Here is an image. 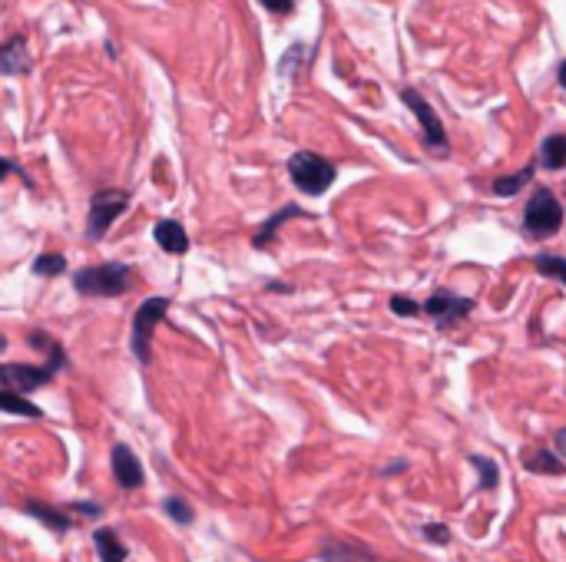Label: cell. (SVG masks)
I'll use <instances>...</instances> for the list:
<instances>
[{"label": "cell", "instance_id": "obj_17", "mask_svg": "<svg viewBox=\"0 0 566 562\" xmlns=\"http://www.w3.org/2000/svg\"><path fill=\"white\" fill-rule=\"evenodd\" d=\"M0 407L7 410V414H17V417H30V420L44 417V410H40L37 404H30L27 394H17V390H10V387L0 390Z\"/></svg>", "mask_w": 566, "mask_h": 562}, {"label": "cell", "instance_id": "obj_12", "mask_svg": "<svg viewBox=\"0 0 566 562\" xmlns=\"http://www.w3.org/2000/svg\"><path fill=\"white\" fill-rule=\"evenodd\" d=\"M24 513H27V517H34V519H40V523H44L46 529H54V533H70V529L76 527L74 519L66 517L64 509H54V507H46V503H37V499H27V503H24Z\"/></svg>", "mask_w": 566, "mask_h": 562}, {"label": "cell", "instance_id": "obj_26", "mask_svg": "<svg viewBox=\"0 0 566 562\" xmlns=\"http://www.w3.org/2000/svg\"><path fill=\"white\" fill-rule=\"evenodd\" d=\"M74 513H80V517H90V519H100L103 517L100 503H74Z\"/></svg>", "mask_w": 566, "mask_h": 562}, {"label": "cell", "instance_id": "obj_21", "mask_svg": "<svg viewBox=\"0 0 566 562\" xmlns=\"http://www.w3.org/2000/svg\"><path fill=\"white\" fill-rule=\"evenodd\" d=\"M163 509H166V517L169 519H176V523H183V527H192V507L186 503L183 497H166L163 499Z\"/></svg>", "mask_w": 566, "mask_h": 562}, {"label": "cell", "instance_id": "obj_1", "mask_svg": "<svg viewBox=\"0 0 566 562\" xmlns=\"http://www.w3.org/2000/svg\"><path fill=\"white\" fill-rule=\"evenodd\" d=\"M27 341L37 351L46 354L44 364H0V384L10 390H17V394H34V390L46 387V384L54 381L56 374L66 367V351L60 341L46 335V331H30Z\"/></svg>", "mask_w": 566, "mask_h": 562}, {"label": "cell", "instance_id": "obj_2", "mask_svg": "<svg viewBox=\"0 0 566 562\" xmlns=\"http://www.w3.org/2000/svg\"><path fill=\"white\" fill-rule=\"evenodd\" d=\"M74 288L86 298H119L133 288V268L123 262L90 265L74 275Z\"/></svg>", "mask_w": 566, "mask_h": 562}, {"label": "cell", "instance_id": "obj_25", "mask_svg": "<svg viewBox=\"0 0 566 562\" xmlns=\"http://www.w3.org/2000/svg\"><path fill=\"white\" fill-rule=\"evenodd\" d=\"M268 14H275V17H285V14H295V0H258Z\"/></svg>", "mask_w": 566, "mask_h": 562}, {"label": "cell", "instance_id": "obj_10", "mask_svg": "<svg viewBox=\"0 0 566 562\" xmlns=\"http://www.w3.org/2000/svg\"><path fill=\"white\" fill-rule=\"evenodd\" d=\"M0 73L4 76H24V73H30V46L24 34L10 36L7 44L0 46Z\"/></svg>", "mask_w": 566, "mask_h": 562}, {"label": "cell", "instance_id": "obj_28", "mask_svg": "<svg viewBox=\"0 0 566 562\" xmlns=\"http://www.w3.org/2000/svg\"><path fill=\"white\" fill-rule=\"evenodd\" d=\"M553 447H557V454L566 460V427H560L557 437H553Z\"/></svg>", "mask_w": 566, "mask_h": 562}, {"label": "cell", "instance_id": "obj_8", "mask_svg": "<svg viewBox=\"0 0 566 562\" xmlns=\"http://www.w3.org/2000/svg\"><path fill=\"white\" fill-rule=\"evenodd\" d=\"M474 311V298H464V295H454V291L440 288L434 291L428 301H424V315L434 317V325L440 327V331H448L450 325H457V321H464L467 315Z\"/></svg>", "mask_w": 566, "mask_h": 562}, {"label": "cell", "instance_id": "obj_18", "mask_svg": "<svg viewBox=\"0 0 566 562\" xmlns=\"http://www.w3.org/2000/svg\"><path fill=\"white\" fill-rule=\"evenodd\" d=\"M298 216H305V212L298 209V206H282V209H278L272 218H268V222H265L262 232H256V238H252V246H256V248H265V246H268V242H272V238H275V232H278V228H282L285 222H288V218H298Z\"/></svg>", "mask_w": 566, "mask_h": 562}, {"label": "cell", "instance_id": "obj_23", "mask_svg": "<svg viewBox=\"0 0 566 562\" xmlns=\"http://www.w3.org/2000/svg\"><path fill=\"white\" fill-rule=\"evenodd\" d=\"M420 536L428 539V543H434V546H450V539H454V533H450V527L448 523H424L420 527Z\"/></svg>", "mask_w": 566, "mask_h": 562}, {"label": "cell", "instance_id": "obj_7", "mask_svg": "<svg viewBox=\"0 0 566 562\" xmlns=\"http://www.w3.org/2000/svg\"><path fill=\"white\" fill-rule=\"evenodd\" d=\"M401 100L404 106L411 109L414 119L420 123V129H424V146H428L430 153H438V156H448L450 153V143H448V129H444V123H440V116L434 113V106H430L424 96H420L418 90H411V86H404L401 90Z\"/></svg>", "mask_w": 566, "mask_h": 562}, {"label": "cell", "instance_id": "obj_3", "mask_svg": "<svg viewBox=\"0 0 566 562\" xmlns=\"http://www.w3.org/2000/svg\"><path fill=\"white\" fill-rule=\"evenodd\" d=\"M288 176H292L295 189L305 192V196H325L339 179V169L325 156L302 149V153H292V159H288Z\"/></svg>", "mask_w": 566, "mask_h": 562}, {"label": "cell", "instance_id": "obj_27", "mask_svg": "<svg viewBox=\"0 0 566 562\" xmlns=\"http://www.w3.org/2000/svg\"><path fill=\"white\" fill-rule=\"evenodd\" d=\"M408 470V460H394L388 467H381V477H394V473H404Z\"/></svg>", "mask_w": 566, "mask_h": 562}, {"label": "cell", "instance_id": "obj_11", "mask_svg": "<svg viewBox=\"0 0 566 562\" xmlns=\"http://www.w3.org/2000/svg\"><path fill=\"white\" fill-rule=\"evenodd\" d=\"M153 238H156V246L163 248V252H169V255H186L189 252V236H186V228L179 226L176 218H163V222H156Z\"/></svg>", "mask_w": 566, "mask_h": 562}, {"label": "cell", "instance_id": "obj_4", "mask_svg": "<svg viewBox=\"0 0 566 562\" xmlns=\"http://www.w3.org/2000/svg\"><path fill=\"white\" fill-rule=\"evenodd\" d=\"M563 228V206L550 189H537L523 209V236L550 238Z\"/></svg>", "mask_w": 566, "mask_h": 562}, {"label": "cell", "instance_id": "obj_22", "mask_svg": "<svg viewBox=\"0 0 566 562\" xmlns=\"http://www.w3.org/2000/svg\"><path fill=\"white\" fill-rule=\"evenodd\" d=\"M64 272H66L64 255H40L37 262H34V275H40V278H56V275Z\"/></svg>", "mask_w": 566, "mask_h": 562}, {"label": "cell", "instance_id": "obj_20", "mask_svg": "<svg viewBox=\"0 0 566 562\" xmlns=\"http://www.w3.org/2000/svg\"><path fill=\"white\" fill-rule=\"evenodd\" d=\"M470 467H474V470L480 473V483H477V490H480V493L497 490V483H500V470H497V463H493L490 457L474 454V457H470Z\"/></svg>", "mask_w": 566, "mask_h": 562}, {"label": "cell", "instance_id": "obj_19", "mask_svg": "<svg viewBox=\"0 0 566 562\" xmlns=\"http://www.w3.org/2000/svg\"><path fill=\"white\" fill-rule=\"evenodd\" d=\"M533 268H537L543 278H557L560 285L566 288V258L563 255H553V252L533 255Z\"/></svg>", "mask_w": 566, "mask_h": 562}, {"label": "cell", "instance_id": "obj_24", "mask_svg": "<svg viewBox=\"0 0 566 562\" xmlns=\"http://www.w3.org/2000/svg\"><path fill=\"white\" fill-rule=\"evenodd\" d=\"M388 308H391L394 315H401V317H418V315H424V305L411 301L408 295H394V298L388 301Z\"/></svg>", "mask_w": 566, "mask_h": 562}, {"label": "cell", "instance_id": "obj_29", "mask_svg": "<svg viewBox=\"0 0 566 562\" xmlns=\"http://www.w3.org/2000/svg\"><path fill=\"white\" fill-rule=\"evenodd\" d=\"M560 86H563V90H566V60H563V64H560Z\"/></svg>", "mask_w": 566, "mask_h": 562}, {"label": "cell", "instance_id": "obj_16", "mask_svg": "<svg viewBox=\"0 0 566 562\" xmlns=\"http://www.w3.org/2000/svg\"><path fill=\"white\" fill-rule=\"evenodd\" d=\"M533 176H537V163L523 166L521 173L500 176V179H493L490 192H493V196H500V199H510V196H517V192H521V189H527L530 182H533Z\"/></svg>", "mask_w": 566, "mask_h": 562}, {"label": "cell", "instance_id": "obj_15", "mask_svg": "<svg viewBox=\"0 0 566 562\" xmlns=\"http://www.w3.org/2000/svg\"><path fill=\"white\" fill-rule=\"evenodd\" d=\"M537 163L543 169H563L566 166V133H550L543 143H540Z\"/></svg>", "mask_w": 566, "mask_h": 562}, {"label": "cell", "instance_id": "obj_9", "mask_svg": "<svg viewBox=\"0 0 566 562\" xmlns=\"http://www.w3.org/2000/svg\"><path fill=\"white\" fill-rule=\"evenodd\" d=\"M110 467H113V480L123 487V490H139L147 483V473H143V463L139 457L129 450L126 444H113L110 450Z\"/></svg>", "mask_w": 566, "mask_h": 562}, {"label": "cell", "instance_id": "obj_5", "mask_svg": "<svg viewBox=\"0 0 566 562\" xmlns=\"http://www.w3.org/2000/svg\"><path fill=\"white\" fill-rule=\"evenodd\" d=\"M129 209V192L126 189H100L90 199V216H86V236L90 242H100L106 238L116 218Z\"/></svg>", "mask_w": 566, "mask_h": 562}, {"label": "cell", "instance_id": "obj_13", "mask_svg": "<svg viewBox=\"0 0 566 562\" xmlns=\"http://www.w3.org/2000/svg\"><path fill=\"white\" fill-rule=\"evenodd\" d=\"M521 463H523V470L543 473V477H563L566 473L557 450H527V454L521 457Z\"/></svg>", "mask_w": 566, "mask_h": 562}, {"label": "cell", "instance_id": "obj_6", "mask_svg": "<svg viewBox=\"0 0 566 562\" xmlns=\"http://www.w3.org/2000/svg\"><path fill=\"white\" fill-rule=\"evenodd\" d=\"M169 311V298H147L143 305L136 308L133 315V335H129V347L136 354L139 364H149L153 361V331L156 325L163 321V315Z\"/></svg>", "mask_w": 566, "mask_h": 562}, {"label": "cell", "instance_id": "obj_14", "mask_svg": "<svg viewBox=\"0 0 566 562\" xmlns=\"http://www.w3.org/2000/svg\"><path fill=\"white\" fill-rule=\"evenodd\" d=\"M93 543H96V553H100V562H126L129 549L119 543L116 529L110 527H100L93 533Z\"/></svg>", "mask_w": 566, "mask_h": 562}]
</instances>
